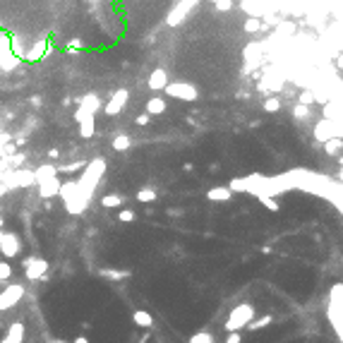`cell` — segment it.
Returning a JSON list of instances; mask_svg holds the SVG:
<instances>
[{
    "mask_svg": "<svg viewBox=\"0 0 343 343\" xmlns=\"http://www.w3.org/2000/svg\"><path fill=\"white\" fill-rule=\"evenodd\" d=\"M211 2H216V0H211Z\"/></svg>",
    "mask_w": 343,
    "mask_h": 343,
    "instance_id": "44",
    "label": "cell"
},
{
    "mask_svg": "<svg viewBox=\"0 0 343 343\" xmlns=\"http://www.w3.org/2000/svg\"><path fill=\"white\" fill-rule=\"evenodd\" d=\"M22 339H24V324L22 322H14L0 343H22Z\"/></svg>",
    "mask_w": 343,
    "mask_h": 343,
    "instance_id": "15",
    "label": "cell"
},
{
    "mask_svg": "<svg viewBox=\"0 0 343 343\" xmlns=\"http://www.w3.org/2000/svg\"><path fill=\"white\" fill-rule=\"evenodd\" d=\"M103 173H106V161L103 159H94L89 166H84V173L82 178L77 180V185H80V192L91 202V197H94V192H96L98 182H101V178H103Z\"/></svg>",
    "mask_w": 343,
    "mask_h": 343,
    "instance_id": "1",
    "label": "cell"
},
{
    "mask_svg": "<svg viewBox=\"0 0 343 343\" xmlns=\"http://www.w3.org/2000/svg\"><path fill=\"white\" fill-rule=\"evenodd\" d=\"M135 219H137V214H135L132 209H120V211H118V221H120V223H132Z\"/></svg>",
    "mask_w": 343,
    "mask_h": 343,
    "instance_id": "30",
    "label": "cell"
},
{
    "mask_svg": "<svg viewBox=\"0 0 343 343\" xmlns=\"http://www.w3.org/2000/svg\"><path fill=\"white\" fill-rule=\"evenodd\" d=\"M0 235H2V231H0Z\"/></svg>",
    "mask_w": 343,
    "mask_h": 343,
    "instance_id": "45",
    "label": "cell"
},
{
    "mask_svg": "<svg viewBox=\"0 0 343 343\" xmlns=\"http://www.w3.org/2000/svg\"><path fill=\"white\" fill-rule=\"evenodd\" d=\"M259 29H261L259 19H255V17H252V19H247V24H245V31H247V34H257Z\"/></svg>",
    "mask_w": 343,
    "mask_h": 343,
    "instance_id": "33",
    "label": "cell"
},
{
    "mask_svg": "<svg viewBox=\"0 0 343 343\" xmlns=\"http://www.w3.org/2000/svg\"><path fill=\"white\" fill-rule=\"evenodd\" d=\"M80 101V106H82L86 113H96L98 108H101V101H98V96H94V94H89V96H82V98H77Z\"/></svg>",
    "mask_w": 343,
    "mask_h": 343,
    "instance_id": "18",
    "label": "cell"
},
{
    "mask_svg": "<svg viewBox=\"0 0 343 343\" xmlns=\"http://www.w3.org/2000/svg\"><path fill=\"white\" fill-rule=\"evenodd\" d=\"M214 5H216V10H221V12H228V10L233 7V2H231V0H216Z\"/></svg>",
    "mask_w": 343,
    "mask_h": 343,
    "instance_id": "36",
    "label": "cell"
},
{
    "mask_svg": "<svg viewBox=\"0 0 343 343\" xmlns=\"http://www.w3.org/2000/svg\"><path fill=\"white\" fill-rule=\"evenodd\" d=\"M156 190L154 187H142L137 192V202H142V204H151V202H156Z\"/></svg>",
    "mask_w": 343,
    "mask_h": 343,
    "instance_id": "24",
    "label": "cell"
},
{
    "mask_svg": "<svg viewBox=\"0 0 343 343\" xmlns=\"http://www.w3.org/2000/svg\"><path fill=\"white\" fill-rule=\"evenodd\" d=\"M51 343H65V341H60V339H55V341H51Z\"/></svg>",
    "mask_w": 343,
    "mask_h": 343,
    "instance_id": "43",
    "label": "cell"
},
{
    "mask_svg": "<svg viewBox=\"0 0 343 343\" xmlns=\"http://www.w3.org/2000/svg\"><path fill=\"white\" fill-rule=\"evenodd\" d=\"M58 175V166H41L34 171V180L41 182V180H48V178H55Z\"/></svg>",
    "mask_w": 343,
    "mask_h": 343,
    "instance_id": "19",
    "label": "cell"
},
{
    "mask_svg": "<svg viewBox=\"0 0 343 343\" xmlns=\"http://www.w3.org/2000/svg\"><path fill=\"white\" fill-rule=\"evenodd\" d=\"M22 298H24V286H22V283H10L7 288L0 290V312L12 310Z\"/></svg>",
    "mask_w": 343,
    "mask_h": 343,
    "instance_id": "5",
    "label": "cell"
},
{
    "mask_svg": "<svg viewBox=\"0 0 343 343\" xmlns=\"http://www.w3.org/2000/svg\"><path fill=\"white\" fill-rule=\"evenodd\" d=\"M324 151H327L329 156L341 154V137H334V139H329V142H324Z\"/></svg>",
    "mask_w": 343,
    "mask_h": 343,
    "instance_id": "27",
    "label": "cell"
},
{
    "mask_svg": "<svg viewBox=\"0 0 343 343\" xmlns=\"http://www.w3.org/2000/svg\"><path fill=\"white\" fill-rule=\"evenodd\" d=\"M101 276L103 278H113V281H120V278H127L130 271H113V269H101Z\"/></svg>",
    "mask_w": 343,
    "mask_h": 343,
    "instance_id": "29",
    "label": "cell"
},
{
    "mask_svg": "<svg viewBox=\"0 0 343 343\" xmlns=\"http://www.w3.org/2000/svg\"><path fill=\"white\" fill-rule=\"evenodd\" d=\"M130 144H132V139L127 137V135H118V137L113 139V149L115 151H127Z\"/></svg>",
    "mask_w": 343,
    "mask_h": 343,
    "instance_id": "26",
    "label": "cell"
},
{
    "mask_svg": "<svg viewBox=\"0 0 343 343\" xmlns=\"http://www.w3.org/2000/svg\"><path fill=\"white\" fill-rule=\"evenodd\" d=\"M22 266H24V276H27V281H43L46 278V271H48V261L43 259V257H27V259L22 261Z\"/></svg>",
    "mask_w": 343,
    "mask_h": 343,
    "instance_id": "4",
    "label": "cell"
},
{
    "mask_svg": "<svg viewBox=\"0 0 343 343\" xmlns=\"http://www.w3.org/2000/svg\"><path fill=\"white\" fill-rule=\"evenodd\" d=\"M84 161H75V164H68V166H60V168H58V173H60V171H65V173H75V171H80V168H84Z\"/></svg>",
    "mask_w": 343,
    "mask_h": 343,
    "instance_id": "32",
    "label": "cell"
},
{
    "mask_svg": "<svg viewBox=\"0 0 343 343\" xmlns=\"http://www.w3.org/2000/svg\"><path fill=\"white\" fill-rule=\"evenodd\" d=\"M264 110H266V113H278V110H281V101H278V98H266V101H264Z\"/></svg>",
    "mask_w": 343,
    "mask_h": 343,
    "instance_id": "31",
    "label": "cell"
},
{
    "mask_svg": "<svg viewBox=\"0 0 343 343\" xmlns=\"http://www.w3.org/2000/svg\"><path fill=\"white\" fill-rule=\"evenodd\" d=\"M214 341H216L214 334H209V331H197V334L190 336V341L187 343H214Z\"/></svg>",
    "mask_w": 343,
    "mask_h": 343,
    "instance_id": "25",
    "label": "cell"
},
{
    "mask_svg": "<svg viewBox=\"0 0 343 343\" xmlns=\"http://www.w3.org/2000/svg\"><path fill=\"white\" fill-rule=\"evenodd\" d=\"M2 180H5V187H29V185H36L34 171H27V168H14Z\"/></svg>",
    "mask_w": 343,
    "mask_h": 343,
    "instance_id": "7",
    "label": "cell"
},
{
    "mask_svg": "<svg viewBox=\"0 0 343 343\" xmlns=\"http://www.w3.org/2000/svg\"><path fill=\"white\" fill-rule=\"evenodd\" d=\"M7 278H12V264L5 261V259H0V283L7 281Z\"/></svg>",
    "mask_w": 343,
    "mask_h": 343,
    "instance_id": "28",
    "label": "cell"
},
{
    "mask_svg": "<svg viewBox=\"0 0 343 343\" xmlns=\"http://www.w3.org/2000/svg\"><path fill=\"white\" fill-rule=\"evenodd\" d=\"M19 252H22V240H19V235L17 233H2L0 235V255H2V259L10 261V259H14Z\"/></svg>",
    "mask_w": 343,
    "mask_h": 343,
    "instance_id": "6",
    "label": "cell"
},
{
    "mask_svg": "<svg viewBox=\"0 0 343 343\" xmlns=\"http://www.w3.org/2000/svg\"><path fill=\"white\" fill-rule=\"evenodd\" d=\"M72 343H89V339H86V336H77Z\"/></svg>",
    "mask_w": 343,
    "mask_h": 343,
    "instance_id": "41",
    "label": "cell"
},
{
    "mask_svg": "<svg viewBox=\"0 0 343 343\" xmlns=\"http://www.w3.org/2000/svg\"><path fill=\"white\" fill-rule=\"evenodd\" d=\"M39 185V194H41L43 199H53L55 194L60 192V178L55 175V178H48V180H41V182H36Z\"/></svg>",
    "mask_w": 343,
    "mask_h": 343,
    "instance_id": "12",
    "label": "cell"
},
{
    "mask_svg": "<svg viewBox=\"0 0 343 343\" xmlns=\"http://www.w3.org/2000/svg\"><path fill=\"white\" fill-rule=\"evenodd\" d=\"M166 94L173 98H182V101H194V98L199 96V91L194 89L192 84H185V82L166 84Z\"/></svg>",
    "mask_w": 343,
    "mask_h": 343,
    "instance_id": "8",
    "label": "cell"
},
{
    "mask_svg": "<svg viewBox=\"0 0 343 343\" xmlns=\"http://www.w3.org/2000/svg\"><path fill=\"white\" fill-rule=\"evenodd\" d=\"M327 319L334 327L336 336H343V283H334L329 293V307H327Z\"/></svg>",
    "mask_w": 343,
    "mask_h": 343,
    "instance_id": "2",
    "label": "cell"
},
{
    "mask_svg": "<svg viewBox=\"0 0 343 343\" xmlns=\"http://www.w3.org/2000/svg\"><path fill=\"white\" fill-rule=\"evenodd\" d=\"M86 206H89V199H86L80 190H77V194H72L70 199H65V211L72 214V216H80V214H84V211H86Z\"/></svg>",
    "mask_w": 343,
    "mask_h": 343,
    "instance_id": "9",
    "label": "cell"
},
{
    "mask_svg": "<svg viewBox=\"0 0 343 343\" xmlns=\"http://www.w3.org/2000/svg\"><path fill=\"white\" fill-rule=\"evenodd\" d=\"M197 2H199V0H182L178 7L173 10V14H168V24H171V27H178L180 22L187 17V10H192Z\"/></svg>",
    "mask_w": 343,
    "mask_h": 343,
    "instance_id": "10",
    "label": "cell"
},
{
    "mask_svg": "<svg viewBox=\"0 0 343 343\" xmlns=\"http://www.w3.org/2000/svg\"><path fill=\"white\" fill-rule=\"evenodd\" d=\"M2 223H5V219H2V216H0V231H2Z\"/></svg>",
    "mask_w": 343,
    "mask_h": 343,
    "instance_id": "42",
    "label": "cell"
},
{
    "mask_svg": "<svg viewBox=\"0 0 343 343\" xmlns=\"http://www.w3.org/2000/svg\"><path fill=\"white\" fill-rule=\"evenodd\" d=\"M166 108H168V106H166V101L161 96H154L149 101V103H147V115H161V113H166Z\"/></svg>",
    "mask_w": 343,
    "mask_h": 343,
    "instance_id": "17",
    "label": "cell"
},
{
    "mask_svg": "<svg viewBox=\"0 0 343 343\" xmlns=\"http://www.w3.org/2000/svg\"><path fill=\"white\" fill-rule=\"evenodd\" d=\"M312 101H315V94L312 91H302L300 94V106H310Z\"/></svg>",
    "mask_w": 343,
    "mask_h": 343,
    "instance_id": "37",
    "label": "cell"
},
{
    "mask_svg": "<svg viewBox=\"0 0 343 343\" xmlns=\"http://www.w3.org/2000/svg\"><path fill=\"white\" fill-rule=\"evenodd\" d=\"M135 123H137L139 127H144V125H149V115H147V113H139L137 118H135Z\"/></svg>",
    "mask_w": 343,
    "mask_h": 343,
    "instance_id": "38",
    "label": "cell"
},
{
    "mask_svg": "<svg viewBox=\"0 0 343 343\" xmlns=\"http://www.w3.org/2000/svg\"><path fill=\"white\" fill-rule=\"evenodd\" d=\"M132 322H135L137 327H142V329H151V327H154V317H151L147 310H135V312H132Z\"/></svg>",
    "mask_w": 343,
    "mask_h": 343,
    "instance_id": "16",
    "label": "cell"
},
{
    "mask_svg": "<svg viewBox=\"0 0 343 343\" xmlns=\"http://www.w3.org/2000/svg\"><path fill=\"white\" fill-rule=\"evenodd\" d=\"M166 84H168V75H166L164 68L154 70L149 77V89L151 91H159V89H166Z\"/></svg>",
    "mask_w": 343,
    "mask_h": 343,
    "instance_id": "14",
    "label": "cell"
},
{
    "mask_svg": "<svg viewBox=\"0 0 343 343\" xmlns=\"http://www.w3.org/2000/svg\"><path fill=\"white\" fill-rule=\"evenodd\" d=\"M231 190H228V187H211V190H209V192H206V197H209V199H211V202H228V199H231Z\"/></svg>",
    "mask_w": 343,
    "mask_h": 343,
    "instance_id": "20",
    "label": "cell"
},
{
    "mask_svg": "<svg viewBox=\"0 0 343 343\" xmlns=\"http://www.w3.org/2000/svg\"><path fill=\"white\" fill-rule=\"evenodd\" d=\"M101 204L106 206V209H123V204H125V197L123 194H103L101 197Z\"/></svg>",
    "mask_w": 343,
    "mask_h": 343,
    "instance_id": "21",
    "label": "cell"
},
{
    "mask_svg": "<svg viewBox=\"0 0 343 343\" xmlns=\"http://www.w3.org/2000/svg\"><path fill=\"white\" fill-rule=\"evenodd\" d=\"M127 98H130L127 89H118V91L113 94V98H110L108 103H106V113H108V115H118V113H120V110L125 108Z\"/></svg>",
    "mask_w": 343,
    "mask_h": 343,
    "instance_id": "11",
    "label": "cell"
},
{
    "mask_svg": "<svg viewBox=\"0 0 343 343\" xmlns=\"http://www.w3.org/2000/svg\"><path fill=\"white\" fill-rule=\"evenodd\" d=\"M274 322V317L271 315H264V317H259V319H252L250 324H247L245 329H250V331H259V329H264V327H269Z\"/></svg>",
    "mask_w": 343,
    "mask_h": 343,
    "instance_id": "23",
    "label": "cell"
},
{
    "mask_svg": "<svg viewBox=\"0 0 343 343\" xmlns=\"http://www.w3.org/2000/svg\"><path fill=\"white\" fill-rule=\"evenodd\" d=\"M334 135H336V137H341V132H339V130H334V120H322V123L317 125V130H315V139H317V142H329V139H334Z\"/></svg>",
    "mask_w": 343,
    "mask_h": 343,
    "instance_id": "13",
    "label": "cell"
},
{
    "mask_svg": "<svg viewBox=\"0 0 343 343\" xmlns=\"http://www.w3.org/2000/svg\"><path fill=\"white\" fill-rule=\"evenodd\" d=\"M307 115H310V108L307 106H300V103L293 106V118H307Z\"/></svg>",
    "mask_w": 343,
    "mask_h": 343,
    "instance_id": "34",
    "label": "cell"
},
{
    "mask_svg": "<svg viewBox=\"0 0 343 343\" xmlns=\"http://www.w3.org/2000/svg\"><path fill=\"white\" fill-rule=\"evenodd\" d=\"M259 199H261V204L266 206L269 211H278V202H276L274 197H259Z\"/></svg>",
    "mask_w": 343,
    "mask_h": 343,
    "instance_id": "35",
    "label": "cell"
},
{
    "mask_svg": "<svg viewBox=\"0 0 343 343\" xmlns=\"http://www.w3.org/2000/svg\"><path fill=\"white\" fill-rule=\"evenodd\" d=\"M31 106H34V108H39V106H41V96H34V98H31Z\"/></svg>",
    "mask_w": 343,
    "mask_h": 343,
    "instance_id": "40",
    "label": "cell"
},
{
    "mask_svg": "<svg viewBox=\"0 0 343 343\" xmlns=\"http://www.w3.org/2000/svg\"><path fill=\"white\" fill-rule=\"evenodd\" d=\"M80 135H82L84 139L94 137V115H89V118L80 120Z\"/></svg>",
    "mask_w": 343,
    "mask_h": 343,
    "instance_id": "22",
    "label": "cell"
},
{
    "mask_svg": "<svg viewBox=\"0 0 343 343\" xmlns=\"http://www.w3.org/2000/svg\"><path fill=\"white\" fill-rule=\"evenodd\" d=\"M240 341H243V336H240L238 331H233V334H228V336H226V343H240Z\"/></svg>",
    "mask_w": 343,
    "mask_h": 343,
    "instance_id": "39",
    "label": "cell"
},
{
    "mask_svg": "<svg viewBox=\"0 0 343 343\" xmlns=\"http://www.w3.org/2000/svg\"><path fill=\"white\" fill-rule=\"evenodd\" d=\"M252 319H255V307H252L250 302H240L238 307L231 310V315H228V319H226V324H223V327H226L228 334H233V331L240 334V331L245 329Z\"/></svg>",
    "mask_w": 343,
    "mask_h": 343,
    "instance_id": "3",
    "label": "cell"
}]
</instances>
